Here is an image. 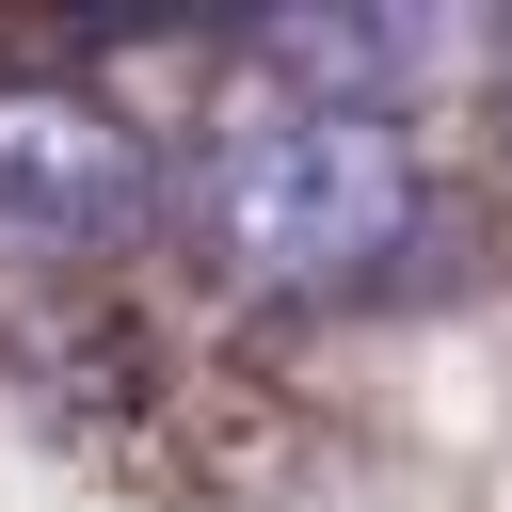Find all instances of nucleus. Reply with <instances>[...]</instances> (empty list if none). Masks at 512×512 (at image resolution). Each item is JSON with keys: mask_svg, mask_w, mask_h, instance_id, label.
I'll use <instances>...</instances> for the list:
<instances>
[{"mask_svg": "<svg viewBox=\"0 0 512 512\" xmlns=\"http://www.w3.org/2000/svg\"><path fill=\"white\" fill-rule=\"evenodd\" d=\"M176 208H192V240H208L240 288H272V304H336V288H384V272L416 256L432 176H416V128L240 80V96L192 128Z\"/></svg>", "mask_w": 512, "mask_h": 512, "instance_id": "obj_1", "label": "nucleus"}, {"mask_svg": "<svg viewBox=\"0 0 512 512\" xmlns=\"http://www.w3.org/2000/svg\"><path fill=\"white\" fill-rule=\"evenodd\" d=\"M144 224V128L80 80H0V256H96Z\"/></svg>", "mask_w": 512, "mask_h": 512, "instance_id": "obj_2", "label": "nucleus"}, {"mask_svg": "<svg viewBox=\"0 0 512 512\" xmlns=\"http://www.w3.org/2000/svg\"><path fill=\"white\" fill-rule=\"evenodd\" d=\"M240 64L272 80V96H320V112H416L448 64H464V16L448 0H352V16H256L240 32Z\"/></svg>", "mask_w": 512, "mask_h": 512, "instance_id": "obj_3", "label": "nucleus"}, {"mask_svg": "<svg viewBox=\"0 0 512 512\" xmlns=\"http://www.w3.org/2000/svg\"><path fill=\"white\" fill-rule=\"evenodd\" d=\"M496 96H512V48H496Z\"/></svg>", "mask_w": 512, "mask_h": 512, "instance_id": "obj_4", "label": "nucleus"}]
</instances>
